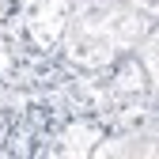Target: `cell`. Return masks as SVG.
Wrapping results in <instances>:
<instances>
[{
	"label": "cell",
	"mask_w": 159,
	"mask_h": 159,
	"mask_svg": "<svg viewBox=\"0 0 159 159\" xmlns=\"http://www.w3.org/2000/svg\"><path fill=\"white\" fill-rule=\"evenodd\" d=\"M72 4L76 0H19L15 15H11V27L30 46L46 49V53H57V42H61V30L68 23Z\"/></svg>",
	"instance_id": "7a4b0ae2"
},
{
	"label": "cell",
	"mask_w": 159,
	"mask_h": 159,
	"mask_svg": "<svg viewBox=\"0 0 159 159\" xmlns=\"http://www.w3.org/2000/svg\"><path fill=\"white\" fill-rule=\"evenodd\" d=\"M159 117H140V121H125L102 133V140L91 148V159H114V155H133V159H152L159 148Z\"/></svg>",
	"instance_id": "3957f363"
},
{
	"label": "cell",
	"mask_w": 159,
	"mask_h": 159,
	"mask_svg": "<svg viewBox=\"0 0 159 159\" xmlns=\"http://www.w3.org/2000/svg\"><path fill=\"white\" fill-rule=\"evenodd\" d=\"M15 4H19V0H0V30H4V27L11 23V15H15Z\"/></svg>",
	"instance_id": "277c9868"
},
{
	"label": "cell",
	"mask_w": 159,
	"mask_h": 159,
	"mask_svg": "<svg viewBox=\"0 0 159 159\" xmlns=\"http://www.w3.org/2000/svg\"><path fill=\"white\" fill-rule=\"evenodd\" d=\"M136 8H144V11H155V0H133Z\"/></svg>",
	"instance_id": "5b68a950"
},
{
	"label": "cell",
	"mask_w": 159,
	"mask_h": 159,
	"mask_svg": "<svg viewBox=\"0 0 159 159\" xmlns=\"http://www.w3.org/2000/svg\"><path fill=\"white\" fill-rule=\"evenodd\" d=\"M155 30V11L136 8L133 0H76L57 42V57L72 72H98Z\"/></svg>",
	"instance_id": "6da1fadb"
}]
</instances>
